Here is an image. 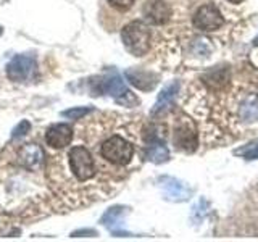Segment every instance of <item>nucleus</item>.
<instances>
[{
	"mask_svg": "<svg viewBox=\"0 0 258 242\" xmlns=\"http://www.w3.org/2000/svg\"><path fill=\"white\" fill-rule=\"evenodd\" d=\"M171 7H169L165 0H149L144 5V16L150 24H165L169 18H171Z\"/></svg>",
	"mask_w": 258,
	"mask_h": 242,
	"instance_id": "7",
	"label": "nucleus"
},
{
	"mask_svg": "<svg viewBox=\"0 0 258 242\" xmlns=\"http://www.w3.org/2000/svg\"><path fill=\"white\" fill-rule=\"evenodd\" d=\"M161 183V188H163L165 194H166V197L169 200H174V202H184V200H187L189 196L192 194V191L185 186L184 183L181 181H177L174 179V177H161L160 179Z\"/></svg>",
	"mask_w": 258,
	"mask_h": 242,
	"instance_id": "10",
	"label": "nucleus"
},
{
	"mask_svg": "<svg viewBox=\"0 0 258 242\" xmlns=\"http://www.w3.org/2000/svg\"><path fill=\"white\" fill-rule=\"evenodd\" d=\"M2 32H4V29H2V28H0V34H2Z\"/></svg>",
	"mask_w": 258,
	"mask_h": 242,
	"instance_id": "21",
	"label": "nucleus"
},
{
	"mask_svg": "<svg viewBox=\"0 0 258 242\" xmlns=\"http://www.w3.org/2000/svg\"><path fill=\"white\" fill-rule=\"evenodd\" d=\"M240 118L250 123V121L258 119V97H248L240 107Z\"/></svg>",
	"mask_w": 258,
	"mask_h": 242,
	"instance_id": "13",
	"label": "nucleus"
},
{
	"mask_svg": "<svg viewBox=\"0 0 258 242\" xmlns=\"http://www.w3.org/2000/svg\"><path fill=\"white\" fill-rule=\"evenodd\" d=\"M228 2H229V4H236V5H237V4H240V2H244V0H228Z\"/></svg>",
	"mask_w": 258,
	"mask_h": 242,
	"instance_id": "19",
	"label": "nucleus"
},
{
	"mask_svg": "<svg viewBox=\"0 0 258 242\" xmlns=\"http://www.w3.org/2000/svg\"><path fill=\"white\" fill-rule=\"evenodd\" d=\"M145 155H147V158L152 161V163H165V161H168V158H169V150L166 149L165 144L152 142L147 147Z\"/></svg>",
	"mask_w": 258,
	"mask_h": 242,
	"instance_id": "12",
	"label": "nucleus"
},
{
	"mask_svg": "<svg viewBox=\"0 0 258 242\" xmlns=\"http://www.w3.org/2000/svg\"><path fill=\"white\" fill-rule=\"evenodd\" d=\"M124 210H126V208H123V207H113V208H110L108 212L103 215L102 223H103L105 226H107V228L115 229V224L119 223L121 216L124 215Z\"/></svg>",
	"mask_w": 258,
	"mask_h": 242,
	"instance_id": "14",
	"label": "nucleus"
},
{
	"mask_svg": "<svg viewBox=\"0 0 258 242\" xmlns=\"http://www.w3.org/2000/svg\"><path fill=\"white\" fill-rule=\"evenodd\" d=\"M223 24H224L223 15L218 10V7H215L213 4L202 5L196 12V15H194V26L200 31L212 32L220 29Z\"/></svg>",
	"mask_w": 258,
	"mask_h": 242,
	"instance_id": "2",
	"label": "nucleus"
},
{
	"mask_svg": "<svg viewBox=\"0 0 258 242\" xmlns=\"http://www.w3.org/2000/svg\"><path fill=\"white\" fill-rule=\"evenodd\" d=\"M89 113H92V108L89 107H76V108H71V110H64L61 115L64 118H70V119H83L84 116H87Z\"/></svg>",
	"mask_w": 258,
	"mask_h": 242,
	"instance_id": "15",
	"label": "nucleus"
},
{
	"mask_svg": "<svg viewBox=\"0 0 258 242\" xmlns=\"http://www.w3.org/2000/svg\"><path fill=\"white\" fill-rule=\"evenodd\" d=\"M29 129H31V125H29V121L26 119H23L21 123L16 126L13 129V139H18V137H23V136H26V133H29Z\"/></svg>",
	"mask_w": 258,
	"mask_h": 242,
	"instance_id": "18",
	"label": "nucleus"
},
{
	"mask_svg": "<svg viewBox=\"0 0 258 242\" xmlns=\"http://www.w3.org/2000/svg\"><path fill=\"white\" fill-rule=\"evenodd\" d=\"M253 45H255V47H258V36H256V39L253 40Z\"/></svg>",
	"mask_w": 258,
	"mask_h": 242,
	"instance_id": "20",
	"label": "nucleus"
},
{
	"mask_svg": "<svg viewBox=\"0 0 258 242\" xmlns=\"http://www.w3.org/2000/svg\"><path fill=\"white\" fill-rule=\"evenodd\" d=\"M73 136H75L73 128L70 125L60 123V125H53V126L48 128L45 131L44 139H45V144L50 149L61 150L73 141Z\"/></svg>",
	"mask_w": 258,
	"mask_h": 242,
	"instance_id": "5",
	"label": "nucleus"
},
{
	"mask_svg": "<svg viewBox=\"0 0 258 242\" xmlns=\"http://www.w3.org/2000/svg\"><path fill=\"white\" fill-rule=\"evenodd\" d=\"M102 91L105 94H108L111 97H115V99L121 103H124V99H129V100H133L134 103L137 102V99H134L133 94L127 91V87L124 84V81L121 79L118 75H115L113 73L111 76H108L107 79L103 81V84H102Z\"/></svg>",
	"mask_w": 258,
	"mask_h": 242,
	"instance_id": "8",
	"label": "nucleus"
},
{
	"mask_svg": "<svg viewBox=\"0 0 258 242\" xmlns=\"http://www.w3.org/2000/svg\"><path fill=\"white\" fill-rule=\"evenodd\" d=\"M134 2L136 0H108V4L119 12H127L129 8H133Z\"/></svg>",
	"mask_w": 258,
	"mask_h": 242,
	"instance_id": "17",
	"label": "nucleus"
},
{
	"mask_svg": "<svg viewBox=\"0 0 258 242\" xmlns=\"http://www.w3.org/2000/svg\"><path fill=\"white\" fill-rule=\"evenodd\" d=\"M234 153H236V155L244 157L247 160H258V144H255V145L250 144V145H247V147H244V149L236 150Z\"/></svg>",
	"mask_w": 258,
	"mask_h": 242,
	"instance_id": "16",
	"label": "nucleus"
},
{
	"mask_svg": "<svg viewBox=\"0 0 258 242\" xmlns=\"http://www.w3.org/2000/svg\"><path fill=\"white\" fill-rule=\"evenodd\" d=\"M126 79L131 83L134 87L141 89V91H152L153 87L158 83V76L152 71H145V70H127L124 73Z\"/></svg>",
	"mask_w": 258,
	"mask_h": 242,
	"instance_id": "9",
	"label": "nucleus"
},
{
	"mask_svg": "<svg viewBox=\"0 0 258 242\" xmlns=\"http://www.w3.org/2000/svg\"><path fill=\"white\" fill-rule=\"evenodd\" d=\"M174 144L177 149L184 152H194L197 149V131L196 126L192 125V121L187 118H182L174 128Z\"/></svg>",
	"mask_w": 258,
	"mask_h": 242,
	"instance_id": "4",
	"label": "nucleus"
},
{
	"mask_svg": "<svg viewBox=\"0 0 258 242\" xmlns=\"http://www.w3.org/2000/svg\"><path fill=\"white\" fill-rule=\"evenodd\" d=\"M121 40L129 53H133L134 56H144L150 50V28L142 21H131L121 31Z\"/></svg>",
	"mask_w": 258,
	"mask_h": 242,
	"instance_id": "1",
	"label": "nucleus"
},
{
	"mask_svg": "<svg viewBox=\"0 0 258 242\" xmlns=\"http://www.w3.org/2000/svg\"><path fill=\"white\" fill-rule=\"evenodd\" d=\"M44 160V150L36 144H24L23 147L16 153V161L18 165L23 168L31 169V171H36L40 168Z\"/></svg>",
	"mask_w": 258,
	"mask_h": 242,
	"instance_id": "6",
	"label": "nucleus"
},
{
	"mask_svg": "<svg viewBox=\"0 0 258 242\" xmlns=\"http://www.w3.org/2000/svg\"><path fill=\"white\" fill-rule=\"evenodd\" d=\"M36 71V62L28 55H16L7 65V76L12 81H18L24 83L29 81Z\"/></svg>",
	"mask_w": 258,
	"mask_h": 242,
	"instance_id": "3",
	"label": "nucleus"
},
{
	"mask_svg": "<svg viewBox=\"0 0 258 242\" xmlns=\"http://www.w3.org/2000/svg\"><path fill=\"white\" fill-rule=\"evenodd\" d=\"M177 91H179V83H177V81H174V83H171V84H168L163 91L160 92L158 99L155 102V107H153V110H152V115H158V113L165 111V110H168L169 107H171Z\"/></svg>",
	"mask_w": 258,
	"mask_h": 242,
	"instance_id": "11",
	"label": "nucleus"
}]
</instances>
